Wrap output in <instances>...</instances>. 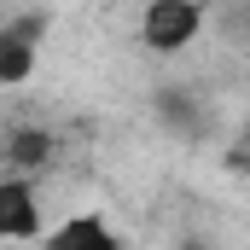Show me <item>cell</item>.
<instances>
[{
    "instance_id": "6",
    "label": "cell",
    "mask_w": 250,
    "mask_h": 250,
    "mask_svg": "<svg viewBox=\"0 0 250 250\" xmlns=\"http://www.w3.org/2000/svg\"><path fill=\"white\" fill-rule=\"evenodd\" d=\"M47 151H53V134H47V128H18V134L6 140V157H12V169H18V175L41 169V163H47Z\"/></svg>"
},
{
    "instance_id": "1",
    "label": "cell",
    "mask_w": 250,
    "mask_h": 250,
    "mask_svg": "<svg viewBox=\"0 0 250 250\" xmlns=\"http://www.w3.org/2000/svg\"><path fill=\"white\" fill-rule=\"evenodd\" d=\"M204 29V0H151L140 12V41L151 53H187Z\"/></svg>"
},
{
    "instance_id": "2",
    "label": "cell",
    "mask_w": 250,
    "mask_h": 250,
    "mask_svg": "<svg viewBox=\"0 0 250 250\" xmlns=\"http://www.w3.org/2000/svg\"><path fill=\"white\" fill-rule=\"evenodd\" d=\"M41 12L29 18H12L0 23V87H23L35 76V59H41Z\"/></svg>"
},
{
    "instance_id": "4",
    "label": "cell",
    "mask_w": 250,
    "mask_h": 250,
    "mask_svg": "<svg viewBox=\"0 0 250 250\" xmlns=\"http://www.w3.org/2000/svg\"><path fill=\"white\" fill-rule=\"evenodd\" d=\"M47 245H59V250H70V245H99V250H117V245H123V233H117L105 215H70V221H59V227L47 233Z\"/></svg>"
},
{
    "instance_id": "3",
    "label": "cell",
    "mask_w": 250,
    "mask_h": 250,
    "mask_svg": "<svg viewBox=\"0 0 250 250\" xmlns=\"http://www.w3.org/2000/svg\"><path fill=\"white\" fill-rule=\"evenodd\" d=\"M0 239H41V198L29 175H0Z\"/></svg>"
},
{
    "instance_id": "5",
    "label": "cell",
    "mask_w": 250,
    "mask_h": 250,
    "mask_svg": "<svg viewBox=\"0 0 250 250\" xmlns=\"http://www.w3.org/2000/svg\"><path fill=\"white\" fill-rule=\"evenodd\" d=\"M151 105H157V123H163V128H175V134H187V140H192V134H204V111H198V99H192V93L163 87Z\"/></svg>"
}]
</instances>
